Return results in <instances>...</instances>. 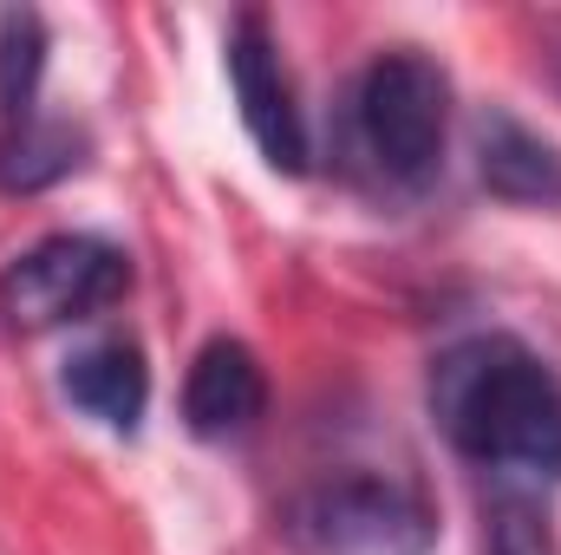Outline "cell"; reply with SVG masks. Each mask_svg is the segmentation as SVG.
I'll return each mask as SVG.
<instances>
[{
  "label": "cell",
  "mask_w": 561,
  "mask_h": 555,
  "mask_svg": "<svg viewBox=\"0 0 561 555\" xmlns=\"http://www.w3.org/2000/svg\"><path fill=\"white\" fill-rule=\"evenodd\" d=\"M431 418L483 471L561 477V386L510 333H477L431 366Z\"/></svg>",
  "instance_id": "obj_1"
},
{
  "label": "cell",
  "mask_w": 561,
  "mask_h": 555,
  "mask_svg": "<svg viewBox=\"0 0 561 555\" xmlns=\"http://www.w3.org/2000/svg\"><path fill=\"white\" fill-rule=\"evenodd\" d=\"M280 536L294 555H431L437 523L392 477H327L280 510Z\"/></svg>",
  "instance_id": "obj_2"
},
{
  "label": "cell",
  "mask_w": 561,
  "mask_h": 555,
  "mask_svg": "<svg viewBox=\"0 0 561 555\" xmlns=\"http://www.w3.org/2000/svg\"><path fill=\"white\" fill-rule=\"evenodd\" d=\"M125 294H131L125 249H112L99 236H46V242H33L26 256L7 262V275H0V320L13 333H53V327L105 314Z\"/></svg>",
  "instance_id": "obj_3"
},
{
  "label": "cell",
  "mask_w": 561,
  "mask_h": 555,
  "mask_svg": "<svg viewBox=\"0 0 561 555\" xmlns=\"http://www.w3.org/2000/svg\"><path fill=\"white\" fill-rule=\"evenodd\" d=\"M353 112H359V138L373 150V163L392 183H424L437 170L444 125H450V79L437 59H424L412 46L386 53L366 66Z\"/></svg>",
  "instance_id": "obj_4"
},
{
  "label": "cell",
  "mask_w": 561,
  "mask_h": 555,
  "mask_svg": "<svg viewBox=\"0 0 561 555\" xmlns=\"http://www.w3.org/2000/svg\"><path fill=\"white\" fill-rule=\"evenodd\" d=\"M229 86H236L242 125H249V138L262 144V157L275 170H287V177H300L307 170V125H300L280 46L262 13H236V26H229Z\"/></svg>",
  "instance_id": "obj_5"
},
{
  "label": "cell",
  "mask_w": 561,
  "mask_h": 555,
  "mask_svg": "<svg viewBox=\"0 0 561 555\" xmlns=\"http://www.w3.org/2000/svg\"><path fill=\"white\" fill-rule=\"evenodd\" d=\"M268 412V373L262 360L216 333L196 360H190V380H183V424L196 438H242L255 418Z\"/></svg>",
  "instance_id": "obj_6"
},
{
  "label": "cell",
  "mask_w": 561,
  "mask_h": 555,
  "mask_svg": "<svg viewBox=\"0 0 561 555\" xmlns=\"http://www.w3.org/2000/svg\"><path fill=\"white\" fill-rule=\"evenodd\" d=\"M477 177L490 196L523 203V209H561V150L542 132H529L510 112L477 118Z\"/></svg>",
  "instance_id": "obj_7"
},
{
  "label": "cell",
  "mask_w": 561,
  "mask_h": 555,
  "mask_svg": "<svg viewBox=\"0 0 561 555\" xmlns=\"http://www.w3.org/2000/svg\"><path fill=\"white\" fill-rule=\"evenodd\" d=\"M66 399L112 431H138L150 406V366L131 340H92L66 360Z\"/></svg>",
  "instance_id": "obj_8"
},
{
  "label": "cell",
  "mask_w": 561,
  "mask_h": 555,
  "mask_svg": "<svg viewBox=\"0 0 561 555\" xmlns=\"http://www.w3.org/2000/svg\"><path fill=\"white\" fill-rule=\"evenodd\" d=\"M72 170H85V132L66 118H26L0 132V190L7 196H33L66 183Z\"/></svg>",
  "instance_id": "obj_9"
},
{
  "label": "cell",
  "mask_w": 561,
  "mask_h": 555,
  "mask_svg": "<svg viewBox=\"0 0 561 555\" xmlns=\"http://www.w3.org/2000/svg\"><path fill=\"white\" fill-rule=\"evenodd\" d=\"M39 72H46V20L33 7L0 13V132L39 118Z\"/></svg>",
  "instance_id": "obj_10"
},
{
  "label": "cell",
  "mask_w": 561,
  "mask_h": 555,
  "mask_svg": "<svg viewBox=\"0 0 561 555\" xmlns=\"http://www.w3.org/2000/svg\"><path fill=\"white\" fill-rule=\"evenodd\" d=\"M490 555H556V536L536 517V503L496 497V510H490Z\"/></svg>",
  "instance_id": "obj_11"
},
{
  "label": "cell",
  "mask_w": 561,
  "mask_h": 555,
  "mask_svg": "<svg viewBox=\"0 0 561 555\" xmlns=\"http://www.w3.org/2000/svg\"><path fill=\"white\" fill-rule=\"evenodd\" d=\"M556 72H561V46H556Z\"/></svg>",
  "instance_id": "obj_12"
}]
</instances>
